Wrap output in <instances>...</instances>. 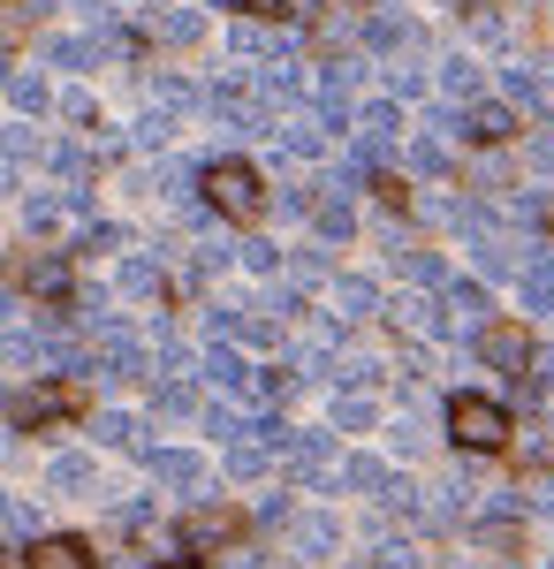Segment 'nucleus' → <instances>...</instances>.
Masks as SVG:
<instances>
[{"label": "nucleus", "instance_id": "obj_1", "mask_svg": "<svg viewBox=\"0 0 554 569\" xmlns=\"http://www.w3.org/2000/svg\"><path fill=\"white\" fill-rule=\"evenodd\" d=\"M198 190H206V206L220 220H258L266 213V182H258L251 160H206L198 168Z\"/></svg>", "mask_w": 554, "mask_h": 569}, {"label": "nucleus", "instance_id": "obj_2", "mask_svg": "<svg viewBox=\"0 0 554 569\" xmlns=\"http://www.w3.org/2000/svg\"><path fill=\"white\" fill-rule=\"evenodd\" d=\"M441 418H448V440H456V448H471V456H494V448H510V410H502V402H494V395H448V410H441Z\"/></svg>", "mask_w": 554, "mask_h": 569}, {"label": "nucleus", "instance_id": "obj_3", "mask_svg": "<svg viewBox=\"0 0 554 569\" xmlns=\"http://www.w3.org/2000/svg\"><path fill=\"white\" fill-rule=\"evenodd\" d=\"M85 410V388L77 380H39V388L8 395V418L23 426V433H39V426H61V418H77Z\"/></svg>", "mask_w": 554, "mask_h": 569}, {"label": "nucleus", "instance_id": "obj_4", "mask_svg": "<svg viewBox=\"0 0 554 569\" xmlns=\"http://www.w3.org/2000/svg\"><path fill=\"white\" fill-rule=\"evenodd\" d=\"M8 273H16V281H23V289L46 305V319H53V311H69V281H77V273H69V259H61V251H23Z\"/></svg>", "mask_w": 554, "mask_h": 569}, {"label": "nucleus", "instance_id": "obj_5", "mask_svg": "<svg viewBox=\"0 0 554 569\" xmlns=\"http://www.w3.org/2000/svg\"><path fill=\"white\" fill-rule=\"evenodd\" d=\"M471 342H478V357H486L494 372H510V380H532V335H524L516 319H494V327H478Z\"/></svg>", "mask_w": 554, "mask_h": 569}, {"label": "nucleus", "instance_id": "obj_6", "mask_svg": "<svg viewBox=\"0 0 554 569\" xmlns=\"http://www.w3.org/2000/svg\"><path fill=\"white\" fill-rule=\"evenodd\" d=\"M236 531H244V517L220 509V501H206V509H190V517L175 525V539H182L190 555H214V547H236Z\"/></svg>", "mask_w": 554, "mask_h": 569}, {"label": "nucleus", "instance_id": "obj_7", "mask_svg": "<svg viewBox=\"0 0 554 569\" xmlns=\"http://www.w3.org/2000/svg\"><path fill=\"white\" fill-rule=\"evenodd\" d=\"M23 562L31 569H99V555H91V539H77V531H39L23 547Z\"/></svg>", "mask_w": 554, "mask_h": 569}, {"label": "nucleus", "instance_id": "obj_8", "mask_svg": "<svg viewBox=\"0 0 554 569\" xmlns=\"http://www.w3.org/2000/svg\"><path fill=\"white\" fill-rule=\"evenodd\" d=\"M486 289H478V281H448V289H441V319H448V327H464V335H478V327H494V319H486Z\"/></svg>", "mask_w": 554, "mask_h": 569}, {"label": "nucleus", "instance_id": "obj_9", "mask_svg": "<svg viewBox=\"0 0 554 569\" xmlns=\"http://www.w3.org/2000/svg\"><path fill=\"white\" fill-rule=\"evenodd\" d=\"M289 547H297L304 562H327V555L342 547V525L335 517H297V525H289Z\"/></svg>", "mask_w": 554, "mask_h": 569}, {"label": "nucleus", "instance_id": "obj_10", "mask_svg": "<svg viewBox=\"0 0 554 569\" xmlns=\"http://www.w3.org/2000/svg\"><path fill=\"white\" fill-rule=\"evenodd\" d=\"M152 39L198 46V39H206V16H198V8H175V0H160V8H152Z\"/></svg>", "mask_w": 554, "mask_h": 569}, {"label": "nucleus", "instance_id": "obj_11", "mask_svg": "<svg viewBox=\"0 0 554 569\" xmlns=\"http://www.w3.org/2000/svg\"><path fill=\"white\" fill-rule=\"evenodd\" d=\"M464 137H471V144H510V137H516V114H510V107H471V114H464Z\"/></svg>", "mask_w": 554, "mask_h": 569}, {"label": "nucleus", "instance_id": "obj_12", "mask_svg": "<svg viewBox=\"0 0 554 569\" xmlns=\"http://www.w3.org/2000/svg\"><path fill=\"white\" fill-rule=\"evenodd\" d=\"M206 380H214V388H228V395H258V372L236 350H214V357H206Z\"/></svg>", "mask_w": 554, "mask_h": 569}, {"label": "nucleus", "instance_id": "obj_13", "mask_svg": "<svg viewBox=\"0 0 554 569\" xmlns=\"http://www.w3.org/2000/svg\"><path fill=\"white\" fill-rule=\"evenodd\" d=\"M46 486H53V493H91L99 471H91V456H53V463H46Z\"/></svg>", "mask_w": 554, "mask_h": 569}, {"label": "nucleus", "instance_id": "obj_14", "mask_svg": "<svg viewBox=\"0 0 554 569\" xmlns=\"http://www.w3.org/2000/svg\"><path fill=\"white\" fill-rule=\"evenodd\" d=\"M266 448H274L266 433H244V440H228V479H266Z\"/></svg>", "mask_w": 554, "mask_h": 569}, {"label": "nucleus", "instance_id": "obj_15", "mask_svg": "<svg viewBox=\"0 0 554 569\" xmlns=\"http://www.w3.org/2000/svg\"><path fill=\"white\" fill-rule=\"evenodd\" d=\"M145 463H152V479H160V486H198V479H206L198 456H182V448H152Z\"/></svg>", "mask_w": 554, "mask_h": 569}, {"label": "nucleus", "instance_id": "obj_16", "mask_svg": "<svg viewBox=\"0 0 554 569\" xmlns=\"http://www.w3.org/2000/svg\"><path fill=\"white\" fill-rule=\"evenodd\" d=\"M115 281H122V297H168V273H160L152 259H122Z\"/></svg>", "mask_w": 554, "mask_h": 569}, {"label": "nucleus", "instance_id": "obj_17", "mask_svg": "<svg viewBox=\"0 0 554 569\" xmlns=\"http://www.w3.org/2000/svg\"><path fill=\"white\" fill-rule=\"evenodd\" d=\"M335 486H349V493H387V471L373 456H349V463H335Z\"/></svg>", "mask_w": 554, "mask_h": 569}, {"label": "nucleus", "instance_id": "obj_18", "mask_svg": "<svg viewBox=\"0 0 554 569\" xmlns=\"http://www.w3.org/2000/svg\"><path fill=\"white\" fill-rule=\"evenodd\" d=\"M387 319H395L403 335H426V327H441V305H426V297H395Z\"/></svg>", "mask_w": 554, "mask_h": 569}, {"label": "nucleus", "instance_id": "obj_19", "mask_svg": "<svg viewBox=\"0 0 554 569\" xmlns=\"http://www.w3.org/2000/svg\"><path fill=\"white\" fill-rule=\"evenodd\" d=\"M99 53H107L99 39H46V61H53V69H91Z\"/></svg>", "mask_w": 554, "mask_h": 569}, {"label": "nucleus", "instance_id": "obj_20", "mask_svg": "<svg viewBox=\"0 0 554 569\" xmlns=\"http://www.w3.org/2000/svg\"><path fill=\"white\" fill-rule=\"evenodd\" d=\"M471 539H478L486 555H516V547H524V525H510V517H486V525H471Z\"/></svg>", "mask_w": 554, "mask_h": 569}, {"label": "nucleus", "instance_id": "obj_21", "mask_svg": "<svg viewBox=\"0 0 554 569\" xmlns=\"http://www.w3.org/2000/svg\"><path fill=\"white\" fill-rule=\"evenodd\" d=\"M510 91H516V99H524V107H540V114H547V107H554V84H547V77H540V69H532V61H516V69H510Z\"/></svg>", "mask_w": 554, "mask_h": 569}, {"label": "nucleus", "instance_id": "obj_22", "mask_svg": "<svg viewBox=\"0 0 554 569\" xmlns=\"http://www.w3.org/2000/svg\"><path fill=\"white\" fill-rule=\"evenodd\" d=\"M319 236H327V243H349V236H357V213H349V198H319Z\"/></svg>", "mask_w": 554, "mask_h": 569}, {"label": "nucleus", "instance_id": "obj_23", "mask_svg": "<svg viewBox=\"0 0 554 569\" xmlns=\"http://www.w3.org/2000/svg\"><path fill=\"white\" fill-rule=\"evenodd\" d=\"M8 99H16L23 114H46V107H53V91H46V77H31V69H16V77H8Z\"/></svg>", "mask_w": 554, "mask_h": 569}, {"label": "nucleus", "instance_id": "obj_24", "mask_svg": "<svg viewBox=\"0 0 554 569\" xmlns=\"http://www.w3.org/2000/svg\"><path fill=\"white\" fill-rule=\"evenodd\" d=\"M99 440H107V448H129V456H152V448H145V426L122 418V410H115V418H99Z\"/></svg>", "mask_w": 554, "mask_h": 569}, {"label": "nucleus", "instance_id": "obj_25", "mask_svg": "<svg viewBox=\"0 0 554 569\" xmlns=\"http://www.w3.org/2000/svg\"><path fill=\"white\" fill-rule=\"evenodd\" d=\"M373 418H380V410H373L365 395H335V433H373Z\"/></svg>", "mask_w": 554, "mask_h": 569}, {"label": "nucleus", "instance_id": "obj_26", "mask_svg": "<svg viewBox=\"0 0 554 569\" xmlns=\"http://www.w3.org/2000/svg\"><path fill=\"white\" fill-rule=\"evenodd\" d=\"M46 160H53V176H61V182H91V152H85V144H46Z\"/></svg>", "mask_w": 554, "mask_h": 569}, {"label": "nucleus", "instance_id": "obj_27", "mask_svg": "<svg viewBox=\"0 0 554 569\" xmlns=\"http://www.w3.org/2000/svg\"><path fill=\"white\" fill-rule=\"evenodd\" d=\"M335 305L342 319H365V311H380V289L373 281H335Z\"/></svg>", "mask_w": 554, "mask_h": 569}, {"label": "nucleus", "instance_id": "obj_28", "mask_svg": "<svg viewBox=\"0 0 554 569\" xmlns=\"http://www.w3.org/2000/svg\"><path fill=\"white\" fill-rule=\"evenodd\" d=\"M152 402H160V418H190V410H198V388L175 372V380H160V395H152Z\"/></svg>", "mask_w": 554, "mask_h": 569}, {"label": "nucleus", "instance_id": "obj_29", "mask_svg": "<svg viewBox=\"0 0 554 569\" xmlns=\"http://www.w3.org/2000/svg\"><path fill=\"white\" fill-rule=\"evenodd\" d=\"M441 91L471 99V91H478V61H471V53H448V61H441Z\"/></svg>", "mask_w": 554, "mask_h": 569}, {"label": "nucleus", "instance_id": "obj_30", "mask_svg": "<svg viewBox=\"0 0 554 569\" xmlns=\"http://www.w3.org/2000/svg\"><path fill=\"white\" fill-rule=\"evenodd\" d=\"M395 266H403L410 281H426V289H448V273H441V259H433V251H403V243H395Z\"/></svg>", "mask_w": 554, "mask_h": 569}, {"label": "nucleus", "instance_id": "obj_31", "mask_svg": "<svg viewBox=\"0 0 554 569\" xmlns=\"http://www.w3.org/2000/svg\"><path fill=\"white\" fill-rule=\"evenodd\" d=\"M0 531H23V539H39V509H31V501H16V493H0Z\"/></svg>", "mask_w": 554, "mask_h": 569}, {"label": "nucleus", "instance_id": "obj_32", "mask_svg": "<svg viewBox=\"0 0 554 569\" xmlns=\"http://www.w3.org/2000/svg\"><path fill=\"white\" fill-rule=\"evenodd\" d=\"M0 152H8V160H31V152H46V137L31 130V122H8V130H0Z\"/></svg>", "mask_w": 554, "mask_h": 569}, {"label": "nucleus", "instance_id": "obj_33", "mask_svg": "<svg viewBox=\"0 0 554 569\" xmlns=\"http://www.w3.org/2000/svg\"><path fill=\"white\" fill-rule=\"evenodd\" d=\"M152 99L182 114V107H198V84H190V77H152Z\"/></svg>", "mask_w": 554, "mask_h": 569}, {"label": "nucleus", "instance_id": "obj_34", "mask_svg": "<svg viewBox=\"0 0 554 569\" xmlns=\"http://www.w3.org/2000/svg\"><path fill=\"white\" fill-rule=\"evenodd\" d=\"M410 176H448V152H441V137H418V144H410Z\"/></svg>", "mask_w": 554, "mask_h": 569}, {"label": "nucleus", "instance_id": "obj_35", "mask_svg": "<svg viewBox=\"0 0 554 569\" xmlns=\"http://www.w3.org/2000/svg\"><path fill=\"white\" fill-rule=\"evenodd\" d=\"M251 23H289V16H304V0H236Z\"/></svg>", "mask_w": 554, "mask_h": 569}, {"label": "nucleus", "instance_id": "obj_36", "mask_svg": "<svg viewBox=\"0 0 554 569\" xmlns=\"http://www.w3.org/2000/svg\"><path fill=\"white\" fill-rule=\"evenodd\" d=\"M39 335H0V365H39Z\"/></svg>", "mask_w": 554, "mask_h": 569}, {"label": "nucleus", "instance_id": "obj_37", "mask_svg": "<svg viewBox=\"0 0 554 569\" xmlns=\"http://www.w3.org/2000/svg\"><path fill=\"white\" fill-rule=\"evenodd\" d=\"M175 137V107H152L145 122H137V144H168Z\"/></svg>", "mask_w": 554, "mask_h": 569}, {"label": "nucleus", "instance_id": "obj_38", "mask_svg": "<svg viewBox=\"0 0 554 569\" xmlns=\"http://www.w3.org/2000/svg\"><path fill=\"white\" fill-rule=\"evenodd\" d=\"M244 266H251V273H274L281 251H274V243H244Z\"/></svg>", "mask_w": 554, "mask_h": 569}, {"label": "nucleus", "instance_id": "obj_39", "mask_svg": "<svg viewBox=\"0 0 554 569\" xmlns=\"http://www.w3.org/2000/svg\"><path fill=\"white\" fill-rule=\"evenodd\" d=\"M289 273H297V281H319V273H327V259H319V251H297V259H289Z\"/></svg>", "mask_w": 554, "mask_h": 569}, {"label": "nucleus", "instance_id": "obj_40", "mask_svg": "<svg viewBox=\"0 0 554 569\" xmlns=\"http://www.w3.org/2000/svg\"><path fill=\"white\" fill-rule=\"evenodd\" d=\"M85 251H122V228H85Z\"/></svg>", "mask_w": 554, "mask_h": 569}, {"label": "nucleus", "instance_id": "obj_41", "mask_svg": "<svg viewBox=\"0 0 554 569\" xmlns=\"http://www.w3.org/2000/svg\"><path fill=\"white\" fill-rule=\"evenodd\" d=\"M23 23H31V16H23V8H16V0H0V39H16V31H23Z\"/></svg>", "mask_w": 554, "mask_h": 569}, {"label": "nucleus", "instance_id": "obj_42", "mask_svg": "<svg viewBox=\"0 0 554 569\" xmlns=\"http://www.w3.org/2000/svg\"><path fill=\"white\" fill-rule=\"evenodd\" d=\"M532 168H540V176H554V137H532Z\"/></svg>", "mask_w": 554, "mask_h": 569}, {"label": "nucleus", "instance_id": "obj_43", "mask_svg": "<svg viewBox=\"0 0 554 569\" xmlns=\"http://www.w3.org/2000/svg\"><path fill=\"white\" fill-rule=\"evenodd\" d=\"M365 569H410V555H403V547H387L380 562H365Z\"/></svg>", "mask_w": 554, "mask_h": 569}, {"label": "nucleus", "instance_id": "obj_44", "mask_svg": "<svg viewBox=\"0 0 554 569\" xmlns=\"http://www.w3.org/2000/svg\"><path fill=\"white\" fill-rule=\"evenodd\" d=\"M160 569H206V562H198V555H182V562H160Z\"/></svg>", "mask_w": 554, "mask_h": 569}, {"label": "nucleus", "instance_id": "obj_45", "mask_svg": "<svg viewBox=\"0 0 554 569\" xmlns=\"http://www.w3.org/2000/svg\"><path fill=\"white\" fill-rule=\"evenodd\" d=\"M0 190H16V176H8V168H0Z\"/></svg>", "mask_w": 554, "mask_h": 569}, {"label": "nucleus", "instance_id": "obj_46", "mask_svg": "<svg viewBox=\"0 0 554 569\" xmlns=\"http://www.w3.org/2000/svg\"><path fill=\"white\" fill-rule=\"evenodd\" d=\"M0 91H8V69H0Z\"/></svg>", "mask_w": 554, "mask_h": 569}]
</instances>
